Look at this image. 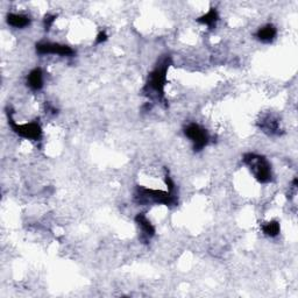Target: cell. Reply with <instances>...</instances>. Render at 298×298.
<instances>
[{"label":"cell","mask_w":298,"mask_h":298,"mask_svg":"<svg viewBox=\"0 0 298 298\" xmlns=\"http://www.w3.org/2000/svg\"><path fill=\"white\" fill-rule=\"evenodd\" d=\"M244 163L248 165L251 174L260 183H268L271 181V165L267 158L261 155L248 153L244 155Z\"/></svg>","instance_id":"obj_2"},{"label":"cell","mask_w":298,"mask_h":298,"mask_svg":"<svg viewBox=\"0 0 298 298\" xmlns=\"http://www.w3.org/2000/svg\"><path fill=\"white\" fill-rule=\"evenodd\" d=\"M135 223L141 228L142 238L150 239V238L155 236V227L153 226V224L147 219V217H146L144 213H139L138 216L135 217Z\"/></svg>","instance_id":"obj_8"},{"label":"cell","mask_w":298,"mask_h":298,"mask_svg":"<svg viewBox=\"0 0 298 298\" xmlns=\"http://www.w3.org/2000/svg\"><path fill=\"white\" fill-rule=\"evenodd\" d=\"M277 29L274 25L268 24L263 27H261L259 31L256 32V38L259 41L264 42V44H269L273 40L276 38Z\"/></svg>","instance_id":"obj_10"},{"label":"cell","mask_w":298,"mask_h":298,"mask_svg":"<svg viewBox=\"0 0 298 298\" xmlns=\"http://www.w3.org/2000/svg\"><path fill=\"white\" fill-rule=\"evenodd\" d=\"M184 133L193 141L195 151H200L201 149H204L210 140L206 130L201 127L200 125L195 124V122H191L184 128Z\"/></svg>","instance_id":"obj_5"},{"label":"cell","mask_w":298,"mask_h":298,"mask_svg":"<svg viewBox=\"0 0 298 298\" xmlns=\"http://www.w3.org/2000/svg\"><path fill=\"white\" fill-rule=\"evenodd\" d=\"M106 40H107V35H106V33L100 32L97 36V40H96V42H97V44H102V42H105Z\"/></svg>","instance_id":"obj_16"},{"label":"cell","mask_w":298,"mask_h":298,"mask_svg":"<svg viewBox=\"0 0 298 298\" xmlns=\"http://www.w3.org/2000/svg\"><path fill=\"white\" fill-rule=\"evenodd\" d=\"M27 84L32 90H41L42 87H44V72H42L41 68H35L34 70L29 72L27 77Z\"/></svg>","instance_id":"obj_9"},{"label":"cell","mask_w":298,"mask_h":298,"mask_svg":"<svg viewBox=\"0 0 298 298\" xmlns=\"http://www.w3.org/2000/svg\"><path fill=\"white\" fill-rule=\"evenodd\" d=\"M7 24L14 28H25L31 24V19L24 14H11L7 15Z\"/></svg>","instance_id":"obj_11"},{"label":"cell","mask_w":298,"mask_h":298,"mask_svg":"<svg viewBox=\"0 0 298 298\" xmlns=\"http://www.w3.org/2000/svg\"><path fill=\"white\" fill-rule=\"evenodd\" d=\"M262 231H263V233L268 237H270V238L277 237L280 234V232H281L280 223H279V221H276V220H273V221H269V223H266L262 226Z\"/></svg>","instance_id":"obj_13"},{"label":"cell","mask_w":298,"mask_h":298,"mask_svg":"<svg viewBox=\"0 0 298 298\" xmlns=\"http://www.w3.org/2000/svg\"><path fill=\"white\" fill-rule=\"evenodd\" d=\"M36 51L40 55L46 54H54L61 56H71L74 55V49H71L69 46L59 45V44H51V42H40L36 45Z\"/></svg>","instance_id":"obj_6"},{"label":"cell","mask_w":298,"mask_h":298,"mask_svg":"<svg viewBox=\"0 0 298 298\" xmlns=\"http://www.w3.org/2000/svg\"><path fill=\"white\" fill-rule=\"evenodd\" d=\"M165 184L168 185V189H169V193H173L174 194V189H175V183L173 182V180H171V177L169 176V175L167 174L165 175Z\"/></svg>","instance_id":"obj_15"},{"label":"cell","mask_w":298,"mask_h":298,"mask_svg":"<svg viewBox=\"0 0 298 298\" xmlns=\"http://www.w3.org/2000/svg\"><path fill=\"white\" fill-rule=\"evenodd\" d=\"M260 128L262 130L264 133L269 135H279L281 134V128L279 125V120L275 119L271 115H267L261 119L260 121Z\"/></svg>","instance_id":"obj_7"},{"label":"cell","mask_w":298,"mask_h":298,"mask_svg":"<svg viewBox=\"0 0 298 298\" xmlns=\"http://www.w3.org/2000/svg\"><path fill=\"white\" fill-rule=\"evenodd\" d=\"M171 63L170 56H167L156 65V68L149 74L148 82L144 89L145 95L158 99V101H164V87L167 82V72Z\"/></svg>","instance_id":"obj_1"},{"label":"cell","mask_w":298,"mask_h":298,"mask_svg":"<svg viewBox=\"0 0 298 298\" xmlns=\"http://www.w3.org/2000/svg\"><path fill=\"white\" fill-rule=\"evenodd\" d=\"M135 198L140 204L151 203L156 204H163L167 206H174L177 205V198L173 193H164L161 190H153V189H148L144 187H138L137 194H135Z\"/></svg>","instance_id":"obj_3"},{"label":"cell","mask_w":298,"mask_h":298,"mask_svg":"<svg viewBox=\"0 0 298 298\" xmlns=\"http://www.w3.org/2000/svg\"><path fill=\"white\" fill-rule=\"evenodd\" d=\"M8 122L11 125L13 132L15 134H18L19 137L28 139V140L38 141L42 138V128L38 122H29V124L19 125L14 121V119L12 118V114L8 111Z\"/></svg>","instance_id":"obj_4"},{"label":"cell","mask_w":298,"mask_h":298,"mask_svg":"<svg viewBox=\"0 0 298 298\" xmlns=\"http://www.w3.org/2000/svg\"><path fill=\"white\" fill-rule=\"evenodd\" d=\"M218 19H219V14H218L217 9L210 8V11H208L206 14L199 16V18L197 19V21L201 25H206L210 29H213L214 27H216Z\"/></svg>","instance_id":"obj_12"},{"label":"cell","mask_w":298,"mask_h":298,"mask_svg":"<svg viewBox=\"0 0 298 298\" xmlns=\"http://www.w3.org/2000/svg\"><path fill=\"white\" fill-rule=\"evenodd\" d=\"M55 19H56V15L48 14V15H46V16H45L44 24H45L46 31H49V29H50V27L52 26V24H54V22H55Z\"/></svg>","instance_id":"obj_14"}]
</instances>
